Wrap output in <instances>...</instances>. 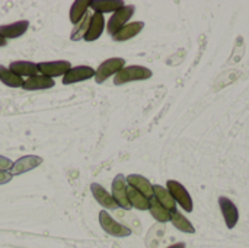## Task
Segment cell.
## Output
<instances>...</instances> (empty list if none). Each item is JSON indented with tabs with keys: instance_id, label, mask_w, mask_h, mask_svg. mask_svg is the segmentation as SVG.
Returning <instances> with one entry per match:
<instances>
[{
	"instance_id": "1",
	"label": "cell",
	"mask_w": 249,
	"mask_h": 248,
	"mask_svg": "<svg viewBox=\"0 0 249 248\" xmlns=\"http://www.w3.org/2000/svg\"><path fill=\"white\" fill-rule=\"evenodd\" d=\"M153 76V72L149 67L133 64V66H125L123 67L115 76H114V85L120 86L128 82H136V80H147Z\"/></svg>"
},
{
	"instance_id": "2",
	"label": "cell",
	"mask_w": 249,
	"mask_h": 248,
	"mask_svg": "<svg viewBox=\"0 0 249 248\" xmlns=\"http://www.w3.org/2000/svg\"><path fill=\"white\" fill-rule=\"evenodd\" d=\"M166 190L169 191V194L172 196L175 203L182 208V210H185L187 213L193 212V209H194L193 197L190 196L188 190L181 183H178L175 180H168L166 181Z\"/></svg>"
},
{
	"instance_id": "3",
	"label": "cell",
	"mask_w": 249,
	"mask_h": 248,
	"mask_svg": "<svg viewBox=\"0 0 249 248\" xmlns=\"http://www.w3.org/2000/svg\"><path fill=\"white\" fill-rule=\"evenodd\" d=\"M99 225L101 228L109 234L111 237H117V238H125L131 235V229L120 222H117L105 209L99 212Z\"/></svg>"
},
{
	"instance_id": "4",
	"label": "cell",
	"mask_w": 249,
	"mask_h": 248,
	"mask_svg": "<svg viewBox=\"0 0 249 248\" xmlns=\"http://www.w3.org/2000/svg\"><path fill=\"white\" fill-rule=\"evenodd\" d=\"M123 67H125V60L121 57H112L99 64V67L95 70V82L104 83L108 77L115 76Z\"/></svg>"
},
{
	"instance_id": "5",
	"label": "cell",
	"mask_w": 249,
	"mask_h": 248,
	"mask_svg": "<svg viewBox=\"0 0 249 248\" xmlns=\"http://www.w3.org/2000/svg\"><path fill=\"white\" fill-rule=\"evenodd\" d=\"M136 12V7L133 4H128V6H124L121 7L120 10L114 12L112 16L108 19V23H107V31L114 35L115 32H118L123 26H125L128 23V19H131V16L134 15Z\"/></svg>"
},
{
	"instance_id": "6",
	"label": "cell",
	"mask_w": 249,
	"mask_h": 248,
	"mask_svg": "<svg viewBox=\"0 0 249 248\" xmlns=\"http://www.w3.org/2000/svg\"><path fill=\"white\" fill-rule=\"evenodd\" d=\"M38 70L47 76V77H57V76H64L70 69H71V63L67 60H55V61H42V63H36Z\"/></svg>"
},
{
	"instance_id": "7",
	"label": "cell",
	"mask_w": 249,
	"mask_h": 248,
	"mask_svg": "<svg viewBox=\"0 0 249 248\" xmlns=\"http://www.w3.org/2000/svg\"><path fill=\"white\" fill-rule=\"evenodd\" d=\"M112 197L117 202L118 208H121L124 210L131 209V205L127 197V180L123 174H118L112 180Z\"/></svg>"
},
{
	"instance_id": "8",
	"label": "cell",
	"mask_w": 249,
	"mask_h": 248,
	"mask_svg": "<svg viewBox=\"0 0 249 248\" xmlns=\"http://www.w3.org/2000/svg\"><path fill=\"white\" fill-rule=\"evenodd\" d=\"M219 206H220V210H222V215L225 218V224H226L228 229H233L239 221L238 206L226 196L219 197Z\"/></svg>"
},
{
	"instance_id": "9",
	"label": "cell",
	"mask_w": 249,
	"mask_h": 248,
	"mask_svg": "<svg viewBox=\"0 0 249 248\" xmlns=\"http://www.w3.org/2000/svg\"><path fill=\"white\" fill-rule=\"evenodd\" d=\"M42 161L44 159L41 156H36V155H25V156L19 158L16 162H13V165L9 170V172H10L12 177L20 175L23 172H28V171L35 170L36 167H39L42 164Z\"/></svg>"
},
{
	"instance_id": "10",
	"label": "cell",
	"mask_w": 249,
	"mask_h": 248,
	"mask_svg": "<svg viewBox=\"0 0 249 248\" xmlns=\"http://www.w3.org/2000/svg\"><path fill=\"white\" fill-rule=\"evenodd\" d=\"M92 77H95V70L90 66H76L63 76V85H73Z\"/></svg>"
},
{
	"instance_id": "11",
	"label": "cell",
	"mask_w": 249,
	"mask_h": 248,
	"mask_svg": "<svg viewBox=\"0 0 249 248\" xmlns=\"http://www.w3.org/2000/svg\"><path fill=\"white\" fill-rule=\"evenodd\" d=\"M90 191H92L95 200H96L101 206H104L105 209H109V210H117V209H118V205H117V202L114 200L112 194H109L101 184L92 183V184H90Z\"/></svg>"
},
{
	"instance_id": "12",
	"label": "cell",
	"mask_w": 249,
	"mask_h": 248,
	"mask_svg": "<svg viewBox=\"0 0 249 248\" xmlns=\"http://www.w3.org/2000/svg\"><path fill=\"white\" fill-rule=\"evenodd\" d=\"M29 28V20L22 19L13 23H7V25H0V37H3L4 39L9 38H19L22 37Z\"/></svg>"
},
{
	"instance_id": "13",
	"label": "cell",
	"mask_w": 249,
	"mask_h": 248,
	"mask_svg": "<svg viewBox=\"0 0 249 248\" xmlns=\"http://www.w3.org/2000/svg\"><path fill=\"white\" fill-rule=\"evenodd\" d=\"M144 28V22L142 20H136V22H128L125 26H123L118 32H115L112 35V39L117 42H124L128 41L131 38H134L136 35H139Z\"/></svg>"
},
{
	"instance_id": "14",
	"label": "cell",
	"mask_w": 249,
	"mask_h": 248,
	"mask_svg": "<svg viewBox=\"0 0 249 248\" xmlns=\"http://www.w3.org/2000/svg\"><path fill=\"white\" fill-rule=\"evenodd\" d=\"M104 28H105V19H104V15L101 13H93L90 15V22H89V28H88V32L85 35V41L88 42H92V41H96L102 32H104Z\"/></svg>"
},
{
	"instance_id": "15",
	"label": "cell",
	"mask_w": 249,
	"mask_h": 248,
	"mask_svg": "<svg viewBox=\"0 0 249 248\" xmlns=\"http://www.w3.org/2000/svg\"><path fill=\"white\" fill-rule=\"evenodd\" d=\"M125 180H127V184L128 186H131L133 189H136L137 191H140L149 200L153 197V186H152V183L146 177L139 175V174H131V175L125 177Z\"/></svg>"
},
{
	"instance_id": "16",
	"label": "cell",
	"mask_w": 249,
	"mask_h": 248,
	"mask_svg": "<svg viewBox=\"0 0 249 248\" xmlns=\"http://www.w3.org/2000/svg\"><path fill=\"white\" fill-rule=\"evenodd\" d=\"M55 85L54 79L47 77L44 75H36L32 77H28L26 80H23L22 89L25 91H44V89H50Z\"/></svg>"
},
{
	"instance_id": "17",
	"label": "cell",
	"mask_w": 249,
	"mask_h": 248,
	"mask_svg": "<svg viewBox=\"0 0 249 248\" xmlns=\"http://www.w3.org/2000/svg\"><path fill=\"white\" fill-rule=\"evenodd\" d=\"M9 70L13 72L16 76L22 77V76H26V77H32V76H36L38 75V66L36 63H32V61H23V60H18V61H12L10 66H9Z\"/></svg>"
},
{
	"instance_id": "18",
	"label": "cell",
	"mask_w": 249,
	"mask_h": 248,
	"mask_svg": "<svg viewBox=\"0 0 249 248\" xmlns=\"http://www.w3.org/2000/svg\"><path fill=\"white\" fill-rule=\"evenodd\" d=\"M153 197L172 215L174 212H177V203H175V200L172 199V196L169 194V191L165 189V187H162V186H159V184H156V186H153Z\"/></svg>"
},
{
	"instance_id": "19",
	"label": "cell",
	"mask_w": 249,
	"mask_h": 248,
	"mask_svg": "<svg viewBox=\"0 0 249 248\" xmlns=\"http://www.w3.org/2000/svg\"><path fill=\"white\" fill-rule=\"evenodd\" d=\"M124 1L121 0H90L89 7H92L95 10V13H114L117 10H120L121 7H124Z\"/></svg>"
},
{
	"instance_id": "20",
	"label": "cell",
	"mask_w": 249,
	"mask_h": 248,
	"mask_svg": "<svg viewBox=\"0 0 249 248\" xmlns=\"http://www.w3.org/2000/svg\"><path fill=\"white\" fill-rule=\"evenodd\" d=\"M127 197L131 208H136L139 210H149V199L128 184H127Z\"/></svg>"
},
{
	"instance_id": "21",
	"label": "cell",
	"mask_w": 249,
	"mask_h": 248,
	"mask_svg": "<svg viewBox=\"0 0 249 248\" xmlns=\"http://www.w3.org/2000/svg\"><path fill=\"white\" fill-rule=\"evenodd\" d=\"M90 0H76L73 1V4L70 6V22L73 25H77L80 22V19L88 13Z\"/></svg>"
},
{
	"instance_id": "22",
	"label": "cell",
	"mask_w": 249,
	"mask_h": 248,
	"mask_svg": "<svg viewBox=\"0 0 249 248\" xmlns=\"http://www.w3.org/2000/svg\"><path fill=\"white\" fill-rule=\"evenodd\" d=\"M149 212L153 216V219L158 221L159 224H165V222H169L171 221V213L155 197H152L149 200Z\"/></svg>"
},
{
	"instance_id": "23",
	"label": "cell",
	"mask_w": 249,
	"mask_h": 248,
	"mask_svg": "<svg viewBox=\"0 0 249 248\" xmlns=\"http://www.w3.org/2000/svg\"><path fill=\"white\" fill-rule=\"evenodd\" d=\"M171 222H172V225L178 229V231H181V232H187V234H194L196 232V228H194V225L181 213V212H174L172 215H171Z\"/></svg>"
},
{
	"instance_id": "24",
	"label": "cell",
	"mask_w": 249,
	"mask_h": 248,
	"mask_svg": "<svg viewBox=\"0 0 249 248\" xmlns=\"http://www.w3.org/2000/svg\"><path fill=\"white\" fill-rule=\"evenodd\" d=\"M0 80L9 88H22V85H23L22 77L16 76L13 72H10L4 66H0Z\"/></svg>"
},
{
	"instance_id": "25",
	"label": "cell",
	"mask_w": 249,
	"mask_h": 248,
	"mask_svg": "<svg viewBox=\"0 0 249 248\" xmlns=\"http://www.w3.org/2000/svg\"><path fill=\"white\" fill-rule=\"evenodd\" d=\"M89 22H90V13H86L80 22L77 25H74L71 34H70V39L71 41H80L82 38H85L86 32H88V28H89Z\"/></svg>"
},
{
	"instance_id": "26",
	"label": "cell",
	"mask_w": 249,
	"mask_h": 248,
	"mask_svg": "<svg viewBox=\"0 0 249 248\" xmlns=\"http://www.w3.org/2000/svg\"><path fill=\"white\" fill-rule=\"evenodd\" d=\"M12 165H13L12 159H9V158L0 155V171H9V170L12 168Z\"/></svg>"
},
{
	"instance_id": "27",
	"label": "cell",
	"mask_w": 249,
	"mask_h": 248,
	"mask_svg": "<svg viewBox=\"0 0 249 248\" xmlns=\"http://www.w3.org/2000/svg\"><path fill=\"white\" fill-rule=\"evenodd\" d=\"M12 175L9 171H0V186L1 184H6V183H10L12 181Z\"/></svg>"
},
{
	"instance_id": "28",
	"label": "cell",
	"mask_w": 249,
	"mask_h": 248,
	"mask_svg": "<svg viewBox=\"0 0 249 248\" xmlns=\"http://www.w3.org/2000/svg\"><path fill=\"white\" fill-rule=\"evenodd\" d=\"M187 247V244L185 243H177V244H174V246H169L168 248H185Z\"/></svg>"
},
{
	"instance_id": "29",
	"label": "cell",
	"mask_w": 249,
	"mask_h": 248,
	"mask_svg": "<svg viewBox=\"0 0 249 248\" xmlns=\"http://www.w3.org/2000/svg\"><path fill=\"white\" fill-rule=\"evenodd\" d=\"M6 44H7V42H6V39H4L3 37H0V47H4Z\"/></svg>"
}]
</instances>
